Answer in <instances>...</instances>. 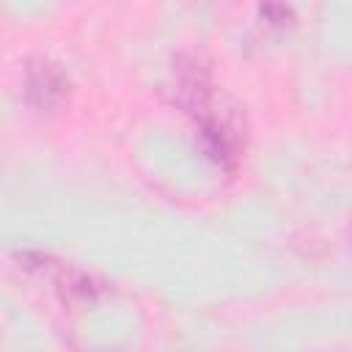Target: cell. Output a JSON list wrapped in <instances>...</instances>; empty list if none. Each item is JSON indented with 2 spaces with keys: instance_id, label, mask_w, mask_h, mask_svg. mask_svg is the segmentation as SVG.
Returning a JSON list of instances; mask_svg holds the SVG:
<instances>
[{
  "instance_id": "6da1fadb",
  "label": "cell",
  "mask_w": 352,
  "mask_h": 352,
  "mask_svg": "<svg viewBox=\"0 0 352 352\" xmlns=\"http://www.w3.org/2000/svg\"><path fill=\"white\" fill-rule=\"evenodd\" d=\"M69 94L63 69L47 58H30L25 66V102L38 113H52Z\"/></svg>"
},
{
  "instance_id": "7a4b0ae2",
  "label": "cell",
  "mask_w": 352,
  "mask_h": 352,
  "mask_svg": "<svg viewBox=\"0 0 352 352\" xmlns=\"http://www.w3.org/2000/svg\"><path fill=\"white\" fill-rule=\"evenodd\" d=\"M176 104L201 121L204 116L212 113V88H209V72L201 60L195 58H179L176 60V88H173Z\"/></svg>"
},
{
  "instance_id": "3957f363",
  "label": "cell",
  "mask_w": 352,
  "mask_h": 352,
  "mask_svg": "<svg viewBox=\"0 0 352 352\" xmlns=\"http://www.w3.org/2000/svg\"><path fill=\"white\" fill-rule=\"evenodd\" d=\"M201 126V143H204V151L209 154L212 162H217L220 168L231 170L239 160V132L231 121L214 116V110L209 116H204L198 121Z\"/></svg>"
},
{
  "instance_id": "277c9868",
  "label": "cell",
  "mask_w": 352,
  "mask_h": 352,
  "mask_svg": "<svg viewBox=\"0 0 352 352\" xmlns=\"http://www.w3.org/2000/svg\"><path fill=\"white\" fill-rule=\"evenodd\" d=\"M50 275H55V283H58V292H60L63 302H94L104 292L102 280H96L88 272L72 270L66 264H55Z\"/></svg>"
},
{
  "instance_id": "5b68a950",
  "label": "cell",
  "mask_w": 352,
  "mask_h": 352,
  "mask_svg": "<svg viewBox=\"0 0 352 352\" xmlns=\"http://www.w3.org/2000/svg\"><path fill=\"white\" fill-rule=\"evenodd\" d=\"M258 11H261V19H264L270 28H286V25H292V19H294L292 8H289L283 0H261V3H258Z\"/></svg>"
},
{
  "instance_id": "8992f818",
  "label": "cell",
  "mask_w": 352,
  "mask_h": 352,
  "mask_svg": "<svg viewBox=\"0 0 352 352\" xmlns=\"http://www.w3.org/2000/svg\"><path fill=\"white\" fill-rule=\"evenodd\" d=\"M198 3H201V6H217L220 0H198Z\"/></svg>"
},
{
  "instance_id": "52a82bcc",
  "label": "cell",
  "mask_w": 352,
  "mask_h": 352,
  "mask_svg": "<svg viewBox=\"0 0 352 352\" xmlns=\"http://www.w3.org/2000/svg\"><path fill=\"white\" fill-rule=\"evenodd\" d=\"M349 242H352V226H349Z\"/></svg>"
}]
</instances>
